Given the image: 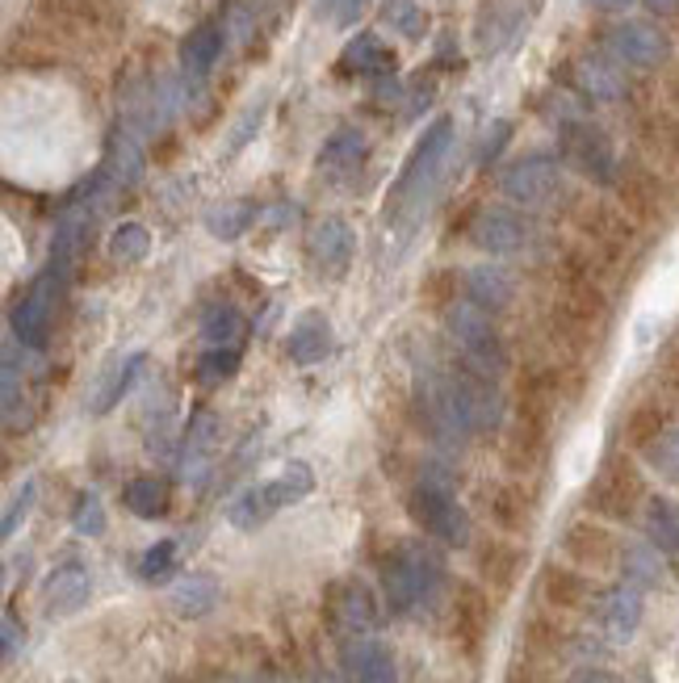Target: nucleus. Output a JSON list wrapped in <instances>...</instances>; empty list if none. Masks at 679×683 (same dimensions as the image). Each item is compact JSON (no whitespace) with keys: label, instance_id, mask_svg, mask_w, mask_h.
Listing matches in <instances>:
<instances>
[{"label":"nucleus","instance_id":"nucleus-9","mask_svg":"<svg viewBox=\"0 0 679 683\" xmlns=\"http://www.w3.org/2000/svg\"><path fill=\"white\" fill-rule=\"evenodd\" d=\"M54 298H59V273L54 265L26 290V298L13 306V336L26 349H47L54 324Z\"/></svg>","mask_w":679,"mask_h":683},{"label":"nucleus","instance_id":"nucleus-50","mask_svg":"<svg viewBox=\"0 0 679 683\" xmlns=\"http://www.w3.org/2000/svg\"><path fill=\"white\" fill-rule=\"evenodd\" d=\"M571 683H617V680H613L604 667H579L571 675Z\"/></svg>","mask_w":679,"mask_h":683},{"label":"nucleus","instance_id":"nucleus-8","mask_svg":"<svg viewBox=\"0 0 679 683\" xmlns=\"http://www.w3.org/2000/svg\"><path fill=\"white\" fill-rule=\"evenodd\" d=\"M449 143H453V122L449 118H436L433 126L424 131V138L415 143L408 168H403V176L395 185V206H408V202H415L420 193L433 185L440 164H445V156H449Z\"/></svg>","mask_w":679,"mask_h":683},{"label":"nucleus","instance_id":"nucleus-19","mask_svg":"<svg viewBox=\"0 0 679 683\" xmlns=\"http://www.w3.org/2000/svg\"><path fill=\"white\" fill-rule=\"evenodd\" d=\"M462 285H465V298L474 302V306H483L487 315H504L517 302V281H512L508 269H499V265H474L462 277Z\"/></svg>","mask_w":679,"mask_h":683},{"label":"nucleus","instance_id":"nucleus-26","mask_svg":"<svg viewBox=\"0 0 679 683\" xmlns=\"http://www.w3.org/2000/svg\"><path fill=\"white\" fill-rule=\"evenodd\" d=\"M272 512H281V499H277V491H272V483H256V487H247V491H240L235 499H231L227 520H231L235 528L252 533V528H260Z\"/></svg>","mask_w":679,"mask_h":683},{"label":"nucleus","instance_id":"nucleus-13","mask_svg":"<svg viewBox=\"0 0 679 683\" xmlns=\"http://www.w3.org/2000/svg\"><path fill=\"white\" fill-rule=\"evenodd\" d=\"M642 495V483H638V474H633V465L629 462H608L599 469V478L592 483V491H587V503L604 512V516L613 520H626L633 512V499Z\"/></svg>","mask_w":679,"mask_h":683},{"label":"nucleus","instance_id":"nucleus-54","mask_svg":"<svg viewBox=\"0 0 679 683\" xmlns=\"http://www.w3.org/2000/svg\"><path fill=\"white\" fill-rule=\"evenodd\" d=\"M252 4H260V0H252Z\"/></svg>","mask_w":679,"mask_h":683},{"label":"nucleus","instance_id":"nucleus-48","mask_svg":"<svg viewBox=\"0 0 679 683\" xmlns=\"http://www.w3.org/2000/svg\"><path fill=\"white\" fill-rule=\"evenodd\" d=\"M0 637H4V662H13V658L22 655V646H26V625H22V621H17L13 612H4Z\"/></svg>","mask_w":679,"mask_h":683},{"label":"nucleus","instance_id":"nucleus-6","mask_svg":"<svg viewBox=\"0 0 679 683\" xmlns=\"http://www.w3.org/2000/svg\"><path fill=\"white\" fill-rule=\"evenodd\" d=\"M324 617L336 637H369L381 621V608L361 578H336L324 591Z\"/></svg>","mask_w":679,"mask_h":683},{"label":"nucleus","instance_id":"nucleus-32","mask_svg":"<svg viewBox=\"0 0 679 683\" xmlns=\"http://www.w3.org/2000/svg\"><path fill=\"white\" fill-rule=\"evenodd\" d=\"M138 369H143V353H131L126 361H118L106 378H101V386H97V394H93V411H97V415H106V411L118 407V403H122V394H126L131 382L138 378Z\"/></svg>","mask_w":679,"mask_h":683},{"label":"nucleus","instance_id":"nucleus-2","mask_svg":"<svg viewBox=\"0 0 679 683\" xmlns=\"http://www.w3.org/2000/svg\"><path fill=\"white\" fill-rule=\"evenodd\" d=\"M490 319L495 315H487L470 298L445 306V328H449V340L462 349V365H470L474 374L499 378L508 369V349H504V336Z\"/></svg>","mask_w":679,"mask_h":683},{"label":"nucleus","instance_id":"nucleus-49","mask_svg":"<svg viewBox=\"0 0 679 683\" xmlns=\"http://www.w3.org/2000/svg\"><path fill=\"white\" fill-rule=\"evenodd\" d=\"M508 138H512V122H495L487 131V138H483V147H478V156H483V160H495Z\"/></svg>","mask_w":679,"mask_h":683},{"label":"nucleus","instance_id":"nucleus-40","mask_svg":"<svg viewBox=\"0 0 679 683\" xmlns=\"http://www.w3.org/2000/svg\"><path fill=\"white\" fill-rule=\"evenodd\" d=\"M244 331V319H240V310H231V306H222V310H215L210 319H206V328H202V336L215 344V349H235V336Z\"/></svg>","mask_w":679,"mask_h":683},{"label":"nucleus","instance_id":"nucleus-30","mask_svg":"<svg viewBox=\"0 0 679 683\" xmlns=\"http://www.w3.org/2000/svg\"><path fill=\"white\" fill-rule=\"evenodd\" d=\"M571 646V633L562 625H554L549 617H529L520 629V650L533 658H558Z\"/></svg>","mask_w":679,"mask_h":683},{"label":"nucleus","instance_id":"nucleus-45","mask_svg":"<svg viewBox=\"0 0 679 683\" xmlns=\"http://www.w3.org/2000/svg\"><path fill=\"white\" fill-rule=\"evenodd\" d=\"M34 499H38V487H34V483H22V491L9 499V508H4V520H0V533H4V537H13V533L22 528V520L29 516Z\"/></svg>","mask_w":679,"mask_h":683},{"label":"nucleus","instance_id":"nucleus-25","mask_svg":"<svg viewBox=\"0 0 679 683\" xmlns=\"http://www.w3.org/2000/svg\"><path fill=\"white\" fill-rule=\"evenodd\" d=\"M222 42H227V29L218 26V22L193 26L185 34V42H181V68H185V76H206L218 63V56H222Z\"/></svg>","mask_w":679,"mask_h":683},{"label":"nucleus","instance_id":"nucleus-36","mask_svg":"<svg viewBox=\"0 0 679 683\" xmlns=\"http://www.w3.org/2000/svg\"><path fill=\"white\" fill-rule=\"evenodd\" d=\"M361 156H365V135L353 131V126H344V131H336V135L324 143L319 164L324 168H356L361 164Z\"/></svg>","mask_w":679,"mask_h":683},{"label":"nucleus","instance_id":"nucleus-24","mask_svg":"<svg viewBox=\"0 0 679 683\" xmlns=\"http://www.w3.org/2000/svg\"><path fill=\"white\" fill-rule=\"evenodd\" d=\"M487 512L504 533H529V528H533V516H537V503H533V495L524 491V487L508 483V487H495V491H490Z\"/></svg>","mask_w":679,"mask_h":683},{"label":"nucleus","instance_id":"nucleus-10","mask_svg":"<svg viewBox=\"0 0 679 683\" xmlns=\"http://www.w3.org/2000/svg\"><path fill=\"white\" fill-rule=\"evenodd\" d=\"M571 88L583 97V101H592V106H613V101H621L629 93V81H626V63H617V59L608 56H579L571 63Z\"/></svg>","mask_w":679,"mask_h":683},{"label":"nucleus","instance_id":"nucleus-20","mask_svg":"<svg viewBox=\"0 0 679 683\" xmlns=\"http://www.w3.org/2000/svg\"><path fill=\"white\" fill-rule=\"evenodd\" d=\"M331 353V319L324 310H302L299 324L286 336V356L294 365H319Z\"/></svg>","mask_w":679,"mask_h":683},{"label":"nucleus","instance_id":"nucleus-42","mask_svg":"<svg viewBox=\"0 0 679 683\" xmlns=\"http://www.w3.org/2000/svg\"><path fill=\"white\" fill-rule=\"evenodd\" d=\"M72 528H76L81 537H101V533H106V508H101L97 495H81V499H76Z\"/></svg>","mask_w":679,"mask_h":683},{"label":"nucleus","instance_id":"nucleus-4","mask_svg":"<svg viewBox=\"0 0 679 683\" xmlns=\"http://www.w3.org/2000/svg\"><path fill=\"white\" fill-rule=\"evenodd\" d=\"M499 190L508 202L517 206H549L554 197H562L567 190V172H562V160L549 156V151H533V156H520L512 164L499 172Z\"/></svg>","mask_w":679,"mask_h":683},{"label":"nucleus","instance_id":"nucleus-33","mask_svg":"<svg viewBox=\"0 0 679 683\" xmlns=\"http://www.w3.org/2000/svg\"><path fill=\"white\" fill-rule=\"evenodd\" d=\"M122 503L135 512L138 520H156L168 512V483H160V478H131L126 483V491H122Z\"/></svg>","mask_w":679,"mask_h":683},{"label":"nucleus","instance_id":"nucleus-11","mask_svg":"<svg viewBox=\"0 0 679 683\" xmlns=\"http://www.w3.org/2000/svg\"><path fill=\"white\" fill-rule=\"evenodd\" d=\"M470 244L490 256H512L529 244V219L508 206H487L470 222Z\"/></svg>","mask_w":679,"mask_h":683},{"label":"nucleus","instance_id":"nucleus-38","mask_svg":"<svg viewBox=\"0 0 679 683\" xmlns=\"http://www.w3.org/2000/svg\"><path fill=\"white\" fill-rule=\"evenodd\" d=\"M381 17H386V26L395 29V34H403V38H424V29H428V13L415 0H386L381 4Z\"/></svg>","mask_w":679,"mask_h":683},{"label":"nucleus","instance_id":"nucleus-5","mask_svg":"<svg viewBox=\"0 0 679 683\" xmlns=\"http://www.w3.org/2000/svg\"><path fill=\"white\" fill-rule=\"evenodd\" d=\"M558 147H562V160L579 168L587 181H596V185L617 181V151H613V143L596 122H587V118L562 122L558 126Z\"/></svg>","mask_w":679,"mask_h":683},{"label":"nucleus","instance_id":"nucleus-52","mask_svg":"<svg viewBox=\"0 0 679 683\" xmlns=\"http://www.w3.org/2000/svg\"><path fill=\"white\" fill-rule=\"evenodd\" d=\"M646 9H654V13H676L679 0H646Z\"/></svg>","mask_w":679,"mask_h":683},{"label":"nucleus","instance_id":"nucleus-43","mask_svg":"<svg viewBox=\"0 0 679 683\" xmlns=\"http://www.w3.org/2000/svg\"><path fill=\"white\" fill-rule=\"evenodd\" d=\"M172 566H177V541H156V546L138 558V578L156 583V578H163Z\"/></svg>","mask_w":679,"mask_h":683},{"label":"nucleus","instance_id":"nucleus-22","mask_svg":"<svg viewBox=\"0 0 679 683\" xmlns=\"http://www.w3.org/2000/svg\"><path fill=\"white\" fill-rule=\"evenodd\" d=\"M218 440V415L210 407H197L185 428V440H181V474L185 478H202L206 474V462H210V449Z\"/></svg>","mask_w":679,"mask_h":683},{"label":"nucleus","instance_id":"nucleus-39","mask_svg":"<svg viewBox=\"0 0 679 683\" xmlns=\"http://www.w3.org/2000/svg\"><path fill=\"white\" fill-rule=\"evenodd\" d=\"M269 483L272 491H277V499H281V508H290V503H299V499H306V495L315 491V474H311V465L302 462H290Z\"/></svg>","mask_w":679,"mask_h":683},{"label":"nucleus","instance_id":"nucleus-37","mask_svg":"<svg viewBox=\"0 0 679 683\" xmlns=\"http://www.w3.org/2000/svg\"><path fill=\"white\" fill-rule=\"evenodd\" d=\"M147 252H151V231L143 222H118V231L109 235V256L126 260V265H138Z\"/></svg>","mask_w":679,"mask_h":683},{"label":"nucleus","instance_id":"nucleus-46","mask_svg":"<svg viewBox=\"0 0 679 683\" xmlns=\"http://www.w3.org/2000/svg\"><path fill=\"white\" fill-rule=\"evenodd\" d=\"M265 110H269V101H256V106H247L244 118L235 122L231 138H227V151H244L247 143H252V135L260 131V122H265Z\"/></svg>","mask_w":679,"mask_h":683},{"label":"nucleus","instance_id":"nucleus-18","mask_svg":"<svg viewBox=\"0 0 679 683\" xmlns=\"http://www.w3.org/2000/svg\"><path fill=\"white\" fill-rule=\"evenodd\" d=\"M344 667L356 683H399L395 650L378 637H344Z\"/></svg>","mask_w":679,"mask_h":683},{"label":"nucleus","instance_id":"nucleus-28","mask_svg":"<svg viewBox=\"0 0 679 683\" xmlns=\"http://www.w3.org/2000/svg\"><path fill=\"white\" fill-rule=\"evenodd\" d=\"M344 72H356V76H386L395 68V56L381 47L378 34H356L353 42L344 47V59H340Z\"/></svg>","mask_w":679,"mask_h":683},{"label":"nucleus","instance_id":"nucleus-7","mask_svg":"<svg viewBox=\"0 0 679 683\" xmlns=\"http://www.w3.org/2000/svg\"><path fill=\"white\" fill-rule=\"evenodd\" d=\"M604 51L633 72H654L671 56V38L654 22H617L604 29Z\"/></svg>","mask_w":679,"mask_h":683},{"label":"nucleus","instance_id":"nucleus-17","mask_svg":"<svg viewBox=\"0 0 679 683\" xmlns=\"http://www.w3.org/2000/svg\"><path fill=\"white\" fill-rule=\"evenodd\" d=\"M596 617L608 642H629L638 633V625H642V587L621 583V587L604 591L596 600Z\"/></svg>","mask_w":679,"mask_h":683},{"label":"nucleus","instance_id":"nucleus-15","mask_svg":"<svg viewBox=\"0 0 679 683\" xmlns=\"http://www.w3.org/2000/svg\"><path fill=\"white\" fill-rule=\"evenodd\" d=\"M93 596V574L84 562H63V566H54L47 574V583H43V608L51 612V617H72V612H81L84 603Z\"/></svg>","mask_w":679,"mask_h":683},{"label":"nucleus","instance_id":"nucleus-23","mask_svg":"<svg viewBox=\"0 0 679 683\" xmlns=\"http://www.w3.org/2000/svg\"><path fill=\"white\" fill-rule=\"evenodd\" d=\"M218 596H222V587H218L215 574L193 571V574H185L177 587H172L168 603H172V612H177V617H185V621H202V617H210V612H215Z\"/></svg>","mask_w":679,"mask_h":683},{"label":"nucleus","instance_id":"nucleus-16","mask_svg":"<svg viewBox=\"0 0 679 683\" xmlns=\"http://www.w3.org/2000/svg\"><path fill=\"white\" fill-rule=\"evenodd\" d=\"M562 553L571 558L574 566H583V571H608L621 553H617V541H613V533L608 528H599L592 520H579L567 528V537H562Z\"/></svg>","mask_w":679,"mask_h":683},{"label":"nucleus","instance_id":"nucleus-34","mask_svg":"<svg viewBox=\"0 0 679 683\" xmlns=\"http://www.w3.org/2000/svg\"><path fill=\"white\" fill-rule=\"evenodd\" d=\"M621 571H626V583L642 587V591L663 583V562H658V549L654 546H626L621 549Z\"/></svg>","mask_w":679,"mask_h":683},{"label":"nucleus","instance_id":"nucleus-35","mask_svg":"<svg viewBox=\"0 0 679 683\" xmlns=\"http://www.w3.org/2000/svg\"><path fill=\"white\" fill-rule=\"evenodd\" d=\"M106 172L113 185H135L138 176H143V156H138L135 138L131 135H118L113 138V147H109V160H106Z\"/></svg>","mask_w":679,"mask_h":683},{"label":"nucleus","instance_id":"nucleus-47","mask_svg":"<svg viewBox=\"0 0 679 683\" xmlns=\"http://www.w3.org/2000/svg\"><path fill=\"white\" fill-rule=\"evenodd\" d=\"M508 683H549V671H545V658H533L520 650L508 667Z\"/></svg>","mask_w":679,"mask_h":683},{"label":"nucleus","instance_id":"nucleus-41","mask_svg":"<svg viewBox=\"0 0 679 683\" xmlns=\"http://www.w3.org/2000/svg\"><path fill=\"white\" fill-rule=\"evenodd\" d=\"M646 458H651V465L663 478H679V428L676 432H658L646 444Z\"/></svg>","mask_w":679,"mask_h":683},{"label":"nucleus","instance_id":"nucleus-12","mask_svg":"<svg viewBox=\"0 0 679 683\" xmlns=\"http://www.w3.org/2000/svg\"><path fill=\"white\" fill-rule=\"evenodd\" d=\"M353 252H356V240H353V227L344 219H319L311 227V235H306V256H311V265L319 269L324 277H340L349 265H353Z\"/></svg>","mask_w":679,"mask_h":683},{"label":"nucleus","instance_id":"nucleus-51","mask_svg":"<svg viewBox=\"0 0 679 683\" xmlns=\"http://www.w3.org/2000/svg\"><path fill=\"white\" fill-rule=\"evenodd\" d=\"M592 4H596L599 13H626L633 0H592Z\"/></svg>","mask_w":679,"mask_h":683},{"label":"nucleus","instance_id":"nucleus-29","mask_svg":"<svg viewBox=\"0 0 679 683\" xmlns=\"http://www.w3.org/2000/svg\"><path fill=\"white\" fill-rule=\"evenodd\" d=\"M256 222V202H244V197H235V202H218L206 210V231L222 240V244H231V240H240L247 227Z\"/></svg>","mask_w":679,"mask_h":683},{"label":"nucleus","instance_id":"nucleus-53","mask_svg":"<svg viewBox=\"0 0 679 683\" xmlns=\"http://www.w3.org/2000/svg\"><path fill=\"white\" fill-rule=\"evenodd\" d=\"M315 683H344V680H340V675H319Z\"/></svg>","mask_w":679,"mask_h":683},{"label":"nucleus","instance_id":"nucleus-27","mask_svg":"<svg viewBox=\"0 0 679 683\" xmlns=\"http://www.w3.org/2000/svg\"><path fill=\"white\" fill-rule=\"evenodd\" d=\"M646 537L658 553L676 558L679 553V503L667 495H654L646 503Z\"/></svg>","mask_w":679,"mask_h":683},{"label":"nucleus","instance_id":"nucleus-21","mask_svg":"<svg viewBox=\"0 0 679 683\" xmlns=\"http://www.w3.org/2000/svg\"><path fill=\"white\" fill-rule=\"evenodd\" d=\"M542 596L545 603H554V608H592L599 600L596 587H592V578L587 574L571 571V566H558V562H549L542 571Z\"/></svg>","mask_w":679,"mask_h":683},{"label":"nucleus","instance_id":"nucleus-31","mask_svg":"<svg viewBox=\"0 0 679 683\" xmlns=\"http://www.w3.org/2000/svg\"><path fill=\"white\" fill-rule=\"evenodd\" d=\"M520 562H524V553L517 546H504V541H487V546L478 549V566H483V574H487V583L495 591H512Z\"/></svg>","mask_w":679,"mask_h":683},{"label":"nucleus","instance_id":"nucleus-14","mask_svg":"<svg viewBox=\"0 0 679 683\" xmlns=\"http://www.w3.org/2000/svg\"><path fill=\"white\" fill-rule=\"evenodd\" d=\"M490 625V600L478 583H458L453 591V637L465 655H478L483 650V637Z\"/></svg>","mask_w":679,"mask_h":683},{"label":"nucleus","instance_id":"nucleus-3","mask_svg":"<svg viewBox=\"0 0 679 683\" xmlns=\"http://www.w3.org/2000/svg\"><path fill=\"white\" fill-rule=\"evenodd\" d=\"M408 516L436 537L440 546H470V516L465 508L453 499V487L445 483H433V478H420L408 495Z\"/></svg>","mask_w":679,"mask_h":683},{"label":"nucleus","instance_id":"nucleus-44","mask_svg":"<svg viewBox=\"0 0 679 683\" xmlns=\"http://www.w3.org/2000/svg\"><path fill=\"white\" fill-rule=\"evenodd\" d=\"M235 369H240V349H210V353L202 356V365H197V378L202 382H222Z\"/></svg>","mask_w":679,"mask_h":683},{"label":"nucleus","instance_id":"nucleus-1","mask_svg":"<svg viewBox=\"0 0 679 683\" xmlns=\"http://www.w3.org/2000/svg\"><path fill=\"white\" fill-rule=\"evenodd\" d=\"M445 583V562L420 541H403L381 558V596L395 617H411L428 603Z\"/></svg>","mask_w":679,"mask_h":683}]
</instances>
